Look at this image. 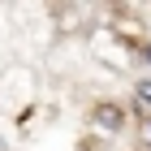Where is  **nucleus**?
Masks as SVG:
<instances>
[{
    "label": "nucleus",
    "instance_id": "f03ea898",
    "mask_svg": "<svg viewBox=\"0 0 151 151\" xmlns=\"http://www.w3.org/2000/svg\"><path fill=\"white\" fill-rule=\"evenodd\" d=\"M147 129H151V125H147Z\"/></svg>",
    "mask_w": 151,
    "mask_h": 151
},
{
    "label": "nucleus",
    "instance_id": "f257e3e1",
    "mask_svg": "<svg viewBox=\"0 0 151 151\" xmlns=\"http://www.w3.org/2000/svg\"><path fill=\"white\" fill-rule=\"evenodd\" d=\"M138 99H142V104H151V82H138Z\"/></svg>",
    "mask_w": 151,
    "mask_h": 151
}]
</instances>
